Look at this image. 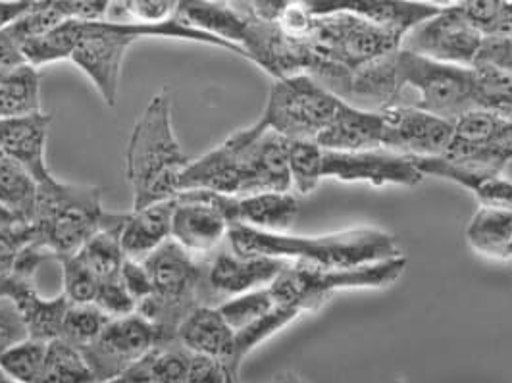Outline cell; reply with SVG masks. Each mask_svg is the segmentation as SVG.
I'll return each instance as SVG.
<instances>
[{
	"label": "cell",
	"mask_w": 512,
	"mask_h": 383,
	"mask_svg": "<svg viewBox=\"0 0 512 383\" xmlns=\"http://www.w3.org/2000/svg\"><path fill=\"white\" fill-rule=\"evenodd\" d=\"M324 149L308 141H289V172L295 195H310L322 181Z\"/></svg>",
	"instance_id": "obj_33"
},
{
	"label": "cell",
	"mask_w": 512,
	"mask_h": 383,
	"mask_svg": "<svg viewBox=\"0 0 512 383\" xmlns=\"http://www.w3.org/2000/svg\"><path fill=\"white\" fill-rule=\"evenodd\" d=\"M270 383H307L301 376H297V374H293V372H283V374H278L274 380Z\"/></svg>",
	"instance_id": "obj_48"
},
{
	"label": "cell",
	"mask_w": 512,
	"mask_h": 383,
	"mask_svg": "<svg viewBox=\"0 0 512 383\" xmlns=\"http://www.w3.org/2000/svg\"><path fill=\"white\" fill-rule=\"evenodd\" d=\"M160 345L158 333L139 314L110 320L103 333L83 349L97 383L118 382L139 360Z\"/></svg>",
	"instance_id": "obj_13"
},
{
	"label": "cell",
	"mask_w": 512,
	"mask_h": 383,
	"mask_svg": "<svg viewBox=\"0 0 512 383\" xmlns=\"http://www.w3.org/2000/svg\"><path fill=\"white\" fill-rule=\"evenodd\" d=\"M461 8L486 39H512V2L464 0Z\"/></svg>",
	"instance_id": "obj_35"
},
{
	"label": "cell",
	"mask_w": 512,
	"mask_h": 383,
	"mask_svg": "<svg viewBox=\"0 0 512 383\" xmlns=\"http://www.w3.org/2000/svg\"><path fill=\"white\" fill-rule=\"evenodd\" d=\"M189 162L174 131L170 89H162L141 112L126 147L124 172L133 210L174 199Z\"/></svg>",
	"instance_id": "obj_3"
},
{
	"label": "cell",
	"mask_w": 512,
	"mask_h": 383,
	"mask_svg": "<svg viewBox=\"0 0 512 383\" xmlns=\"http://www.w3.org/2000/svg\"><path fill=\"white\" fill-rule=\"evenodd\" d=\"M106 214L101 187L52 178L39 185L31 230L35 241L60 262L77 255L103 230Z\"/></svg>",
	"instance_id": "obj_4"
},
{
	"label": "cell",
	"mask_w": 512,
	"mask_h": 383,
	"mask_svg": "<svg viewBox=\"0 0 512 383\" xmlns=\"http://www.w3.org/2000/svg\"><path fill=\"white\" fill-rule=\"evenodd\" d=\"M14 226H20L18 220H16L4 206H0V233L10 230V228H14Z\"/></svg>",
	"instance_id": "obj_47"
},
{
	"label": "cell",
	"mask_w": 512,
	"mask_h": 383,
	"mask_svg": "<svg viewBox=\"0 0 512 383\" xmlns=\"http://www.w3.org/2000/svg\"><path fill=\"white\" fill-rule=\"evenodd\" d=\"M51 122V114L45 112L0 122V143L4 158L20 164L37 179L39 185L54 178L45 158Z\"/></svg>",
	"instance_id": "obj_20"
},
{
	"label": "cell",
	"mask_w": 512,
	"mask_h": 383,
	"mask_svg": "<svg viewBox=\"0 0 512 383\" xmlns=\"http://www.w3.org/2000/svg\"><path fill=\"white\" fill-rule=\"evenodd\" d=\"M503 176L512 181V158L507 162V166H505V170H503Z\"/></svg>",
	"instance_id": "obj_49"
},
{
	"label": "cell",
	"mask_w": 512,
	"mask_h": 383,
	"mask_svg": "<svg viewBox=\"0 0 512 383\" xmlns=\"http://www.w3.org/2000/svg\"><path fill=\"white\" fill-rule=\"evenodd\" d=\"M384 118L382 112L362 110L343 103L332 124L314 141L320 149L332 153H368L382 151Z\"/></svg>",
	"instance_id": "obj_21"
},
{
	"label": "cell",
	"mask_w": 512,
	"mask_h": 383,
	"mask_svg": "<svg viewBox=\"0 0 512 383\" xmlns=\"http://www.w3.org/2000/svg\"><path fill=\"white\" fill-rule=\"evenodd\" d=\"M422 176H434V178L449 179L468 189L480 206L487 208H505L512 210V181L505 176H487L464 170L461 166H455L447 162L445 158H424L414 160Z\"/></svg>",
	"instance_id": "obj_25"
},
{
	"label": "cell",
	"mask_w": 512,
	"mask_h": 383,
	"mask_svg": "<svg viewBox=\"0 0 512 383\" xmlns=\"http://www.w3.org/2000/svg\"><path fill=\"white\" fill-rule=\"evenodd\" d=\"M37 201V179L10 158H0V206H4L18 220V224L31 226Z\"/></svg>",
	"instance_id": "obj_28"
},
{
	"label": "cell",
	"mask_w": 512,
	"mask_h": 383,
	"mask_svg": "<svg viewBox=\"0 0 512 383\" xmlns=\"http://www.w3.org/2000/svg\"><path fill=\"white\" fill-rule=\"evenodd\" d=\"M216 308L220 310V314L224 316V320L228 322L231 330L237 333L245 330L247 326L255 324L256 320L266 316L270 310H274L276 301H274L270 289L264 287V289H256L251 293L233 297Z\"/></svg>",
	"instance_id": "obj_37"
},
{
	"label": "cell",
	"mask_w": 512,
	"mask_h": 383,
	"mask_svg": "<svg viewBox=\"0 0 512 383\" xmlns=\"http://www.w3.org/2000/svg\"><path fill=\"white\" fill-rule=\"evenodd\" d=\"M397 74L405 87L418 93L420 110H426L449 122H457L466 114L480 112L478 74L476 68L441 64L409 51L397 52Z\"/></svg>",
	"instance_id": "obj_9"
},
{
	"label": "cell",
	"mask_w": 512,
	"mask_h": 383,
	"mask_svg": "<svg viewBox=\"0 0 512 383\" xmlns=\"http://www.w3.org/2000/svg\"><path fill=\"white\" fill-rule=\"evenodd\" d=\"M29 339L26 322L12 299L0 297V357Z\"/></svg>",
	"instance_id": "obj_40"
},
{
	"label": "cell",
	"mask_w": 512,
	"mask_h": 383,
	"mask_svg": "<svg viewBox=\"0 0 512 383\" xmlns=\"http://www.w3.org/2000/svg\"><path fill=\"white\" fill-rule=\"evenodd\" d=\"M480 112L512 120V74L476 64Z\"/></svg>",
	"instance_id": "obj_34"
},
{
	"label": "cell",
	"mask_w": 512,
	"mask_h": 383,
	"mask_svg": "<svg viewBox=\"0 0 512 383\" xmlns=\"http://www.w3.org/2000/svg\"><path fill=\"white\" fill-rule=\"evenodd\" d=\"M266 129L258 118L253 126L237 129L212 151L191 160L181 178V191H210L226 197H245L256 147Z\"/></svg>",
	"instance_id": "obj_10"
},
{
	"label": "cell",
	"mask_w": 512,
	"mask_h": 383,
	"mask_svg": "<svg viewBox=\"0 0 512 383\" xmlns=\"http://www.w3.org/2000/svg\"><path fill=\"white\" fill-rule=\"evenodd\" d=\"M405 268V255L349 270H324L310 264L289 262L282 274L272 281V285H268V289L278 305L293 308L299 314H314L337 291L384 289L401 280Z\"/></svg>",
	"instance_id": "obj_6"
},
{
	"label": "cell",
	"mask_w": 512,
	"mask_h": 383,
	"mask_svg": "<svg viewBox=\"0 0 512 383\" xmlns=\"http://www.w3.org/2000/svg\"><path fill=\"white\" fill-rule=\"evenodd\" d=\"M441 158L464 170L503 176L512 158V120L489 112H472L455 122L453 139Z\"/></svg>",
	"instance_id": "obj_12"
},
{
	"label": "cell",
	"mask_w": 512,
	"mask_h": 383,
	"mask_svg": "<svg viewBox=\"0 0 512 383\" xmlns=\"http://www.w3.org/2000/svg\"><path fill=\"white\" fill-rule=\"evenodd\" d=\"M226 245L235 255L280 258L324 270H349L403 256L395 235L378 228H351L326 235H289L235 224L230 226Z\"/></svg>",
	"instance_id": "obj_2"
},
{
	"label": "cell",
	"mask_w": 512,
	"mask_h": 383,
	"mask_svg": "<svg viewBox=\"0 0 512 383\" xmlns=\"http://www.w3.org/2000/svg\"><path fill=\"white\" fill-rule=\"evenodd\" d=\"M41 110V72L24 64L0 81V122L39 114Z\"/></svg>",
	"instance_id": "obj_29"
},
{
	"label": "cell",
	"mask_w": 512,
	"mask_h": 383,
	"mask_svg": "<svg viewBox=\"0 0 512 383\" xmlns=\"http://www.w3.org/2000/svg\"><path fill=\"white\" fill-rule=\"evenodd\" d=\"M0 383H14V382H12V380H8V378H6V376H4V374H2V372H0Z\"/></svg>",
	"instance_id": "obj_50"
},
{
	"label": "cell",
	"mask_w": 512,
	"mask_h": 383,
	"mask_svg": "<svg viewBox=\"0 0 512 383\" xmlns=\"http://www.w3.org/2000/svg\"><path fill=\"white\" fill-rule=\"evenodd\" d=\"M180 2L174 0H124L110 2V22H137V24H166L178 16Z\"/></svg>",
	"instance_id": "obj_36"
},
{
	"label": "cell",
	"mask_w": 512,
	"mask_h": 383,
	"mask_svg": "<svg viewBox=\"0 0 512 383\" xmlns=\"http://www.w3.org/2000/svg\"><path fill=\"white\" fill-rule=\"evenodd\" d=\"M0 158H4V154H2V143H0Z\"/></svg>",
	"instance_id": "obj_52"
},
{
	"label": "cell",
	"mask_w": 512,
	"mask_h": 383,
	"mask_svg": "<svg viewBox=\"0 0 512 383\" xmlns=\"http://www.w3.org/2000/svg\"><path fill=\"white\" fill-rule=\"evenodd\" d=\"M110 320L112 318L95 305H70L58 339H64L79 351H83L103 333Z\"/></svg>",
	"instance_id": "obj_32"
},
{
	"label": "cell",
	"mask_w": 512,
	"mask_h": 383,
	"mask_svg": "<svg viewBox=\"0 0 512 383\" xmlns=\"http://www.w3.org/2000/svg\"><path fill=\"white\" fill-rule=\"evenodd\" d=\"M287 260L268 256H239L230 247H220L205 260L203 280V305L218 307L233 297L264 289L272 285L283 270Z\"/></svg>",
	"instance_id": "obj_14"
},
{
	"label": "cell",
	"mask_w": 512,
	"mask_h": 383,
	"mask_svg": "<svg viewBox=\"0 0 512 383\" xmlns=\"http://www.w3.org/2000/svg\"><path fill=\"white\" fill-rule=\"evenodd\" d=\"M93 305L101 308L104 314L110 316L112 320L126 318V316H131V314L137 312V303L129 297L120 276L99 283L97 299H95Z\"/></svg>",
	"instance_id": "obj_39"
},
{
	"label": "cell",
	"mask_w": 512,
	"mask_h": 383,
	"mask_svg": "<svg viewBox=\"0 0 512 383\" xmlns=\"http://www.w3.org/2000/svg\"><path fill=\"white\" fill-rule=\"evenodd\" d=\"M322 178L337 179L345 183H370L374 187L399 185L416 187L422 183V172L414 158L387 151L368 153H332L322 156Z\"/></svg>",
	"instance_id": "obj_17"
},
{
	"label": "cell",
	"mask_w": 512,
	"mask_h": 383,
	"mask_svg": "<svg viewBox=\"0 0 512 383\" xmlns=\"http://www.w3.org/2000/svg\"><path fill=\"white\" fill-rule=\"evenodd\" d=\"M403 39V35L370 24L349 12L314 16L312 27L303 39L310 51L307 74L316 62L355 74L385 56L401 51Z\"/></svg>",
	"instance_id": "obj_7"
},
{
	"label": "cell",
	"mask_w": 512,
	"mask_h": 383,
	"mask_svg": "<svg viewBox=\"0 0 512 383\" xmlns=\"http://www.w3.org/2000/svg\"><path fill=\"white\" fill-rule=\"evenodd\" d=\"M476 64L512 74V39H484V47Z\"/></svg>",
	"instance_id": "obj_44"
},
{
	"label": "cell",
	"mask_w": 512,
	"mask_h": 383,
	"mask_svg": "<svg viewBox=\"0 0 512 383\" xmlns=\"http://www.w3.org/2000/svg\"><path fill=\"white\" fill-rule=\"evenodd\" d=\"M220 208L231 226L239 224L251 230L287 233L299 216V197L287 193H258L249 197L220 195Z\"/></svg>",
	"instance_id": "obj_19"
},
{
	"label": "cell",
	"mask_w": 512,
	"mask_h": 383,
	"mask_svg": "<svg viewBox=\"0 0 512 383\" xmlns=\"http://www.w3.org/2000/svg\"><path fill=\"white\" fill-rule=\"evenodd\" d=\"M147 37L180 39L224 49L249 60L247 52L205 31L185 26L180 18L166 24H137V22H68L51 33L31 39L22 45L27 64L43 68L58 60H72L81 74L93 83L106 106H116L124 58L129 49Z\"/></svg>",
	"instance_id": "obj_1"
},
{
	"label": "cell",
	"mask_w": 512,
	"mask_h": 383,
	"mask_svg": "<svg viewBox=\"0 0 512 383\" xmlns=\"http://www.w3.org/2000/svg\"><path fill=\"white\" fill-rule=\"evenodd\" d=\"M24 64L27 62L22 45L14 39L10 29H0V81Z\"/></svg>",
	"instance_id": "obj_45"
},
{
	"label": "cell",
	"mask_w": 512,
	"mask_h": 383,
	"mask_svg": "<svg viewBox=\"0 0 512 383\" xmlns=\"http://www.w3.org/2000/svg\"><path fill=\"white\" fill-rule=\"evenodd\" d=\"M33 0H14V2H0V29L14 26L20 18H24L31 10Z\"/></svg>",
	"instance_id": "obj_46"
},
{
	"label": "cell",
	"mask_w": 512,
	"mask_h": 383,
	"mask_svg": "<svg viewBox=\"0 0 512 383\" xmlns=\"http://www.w3.org/2000/svg\"><path fill=\"white\" fill-rule=\"evenodd\" d=\"M120 280L124 283L129 297L137 303V307L139 303H143L153 295V280L145 262H135L126 258L120 270Z\"/></svg>",
	"instance_id": "obj_41"
},
{
	"label": "cell",
	"mask_w": 512,
	"mask_h": 383,
	"mask_svg": "<svg viewBox=\"0 0 512 383\" xmlns=\"http://www.w3.org/2000/svg\"><path fill=\"white\" fill-rule=\"evenodd\" d=\"M178 341L181 345L201 357L214 358L226 364L230 374L239 376L235 370V332L228 326L224 316L216 307L195 308L180 326Z\"/></svg>",
	"instance_id": "obj_23"
},
{
	"label": "cell",
	"mask_w": 512,
	"mask_h": 383,
	"mask_svg": "<svg viewBox=\"0 0 512 383\" xmlns=\"http://www.w3.org/2000/svg\"><path fill=\"white\" fill-rule=\"evenodd\" d=\"M384 118L382 151L414 160L439 158L447 153L455 124L416 106L395 104L380 110Z\"/></svg>",
	"instance_id": "obj_16"
},
{
	"label": "cell",
	"mask_w": 512,
	"mask_h": 383,
	"mask_svg": "<svg viewBox=\"0 0 512 383\" xmlns=\"http://www.w3.org/2000/svg\"><path fill=\"white\" fill-rule=\"evenodd\" d=\"M37 383H97L83 353L64 339L47 345V357Z\"/></svg>",
	"instance_id": "obj_30"
},
{
	"label": "cell",
	"mask_w": 512,
	"mask_h": 383,
	"mask_svg": "<svg viewBox=\"0 0 512 383\" xmlns=\"http://www.w3.org/2000/svg\"><path fill=\"white\" fill-rule=\"evenodd\" d=\"M228 378L230 370L224 362L191 353L185 383H228Z\"/></svg>",
	"instance_id": "obj_42"
},
{
	"label": "cell",
	"mask_w": 512,
	"mask_h": 383,
	"mask_svg": "<svg viewBox=\"0 0 512 383\" xmlns=\"http://www.w3.org/2000/svg\"><path fill=\"white\" fill-rule=\"evenodd\" d=\"M153 280V295L139 303L137 312L153 326L160 345L178 339L183 320L203 305L205 260L185 253L174 241L164 243L145 260Z\"/></svg>",
	"instance_id": "obj_5"
},
{
	"label": "cell",
	"mask_w": 512,
	"mask_h": 383,
	"mask_svg": "<svg viewBox=\"0 0 512 383\" xmlns=\"http://www.w3.org/2000/svg\"><path fill=\"white\" fill-rule=\"evenodd\" d=\"M509 260H512V243H511V249H509Z\"/></svg>",
	"instance_id": "obj_51"
},
{
	"label": "cell",
	"mask_w": 512,
	"mask_h": 383,
	"mask_svg": "<svg viewBox=\"0 0 512 383\" xmlns=\"http://www.w3.org/2000/svg\"><path fill=\"white\" fill-rule=\"evenodd\" d=\"M35 239L31 226H14L0 233V274L10 270L18 253Z\"/></svg>",
	"instance_id": "obj_43"
},
{
	"label": "cell",
	"mask_w": 512,
	"mask_h": 383,
	"mask_svg": "<svg viewBox=\"0 0 512 383\" xmlns=\"http://www.w3.org/2000/svg\"><path fill=\"white\" fill-rule=\"evenodd\" d=\"M176 199L147 206L141 210H131L124 214L120 243L124 256L135 262H145L164 243L170 241L172 214Z\"/></svg>",
	"instance_id": "obj_24"
},
{
	"label": "cell",
	"mask_w": 512,
	"mask_h": 383,
	"mask_svg": "<svg viewBox=\"0 0 512 383\" xmlns=\"http://www.w3.org/2000/svg\"><path fill=\"white\" fill-rule=\"evenodd\" d=\"M466 241L478 255L509 260L512 243V210L480 206L466 228Z\"/></svg>",
	"instance_id": "obj_26"
},
{
	"label": "cell",
	"mask_w": 512,
	"mask_h": 383,
	"mask_svg": "<svg viewBox=\"0 0 512 383\" xmlns=\"http://www.w3.org/2000/svg\"><path fill=\"white\" fill-rule=\"evenodd\" d=\"M218 193L180 191L172 214L170 241L199 260L214 255L228 239L230 222L218 205Z\"/></svg>",
	"instance_id": "obj_15"
},
{
	"label": "cell",
	"mask_w": 512,
	"mask_h": 383,
	"mask_svg": "<svg viewBox=\"0 0 512 383\" xmlns=\"http://www.w3.org/2000/svg\"><path fill=\"white\" fill-rule=\"evenodd\" d=\"M191 353L180 341L156 345L153 351L139 360L120 383H185Z\"/></svg>",
	"instance_id": "obj_27"
},
{
	"label": "cell",
	"mask_w": 512,
	"mask_h": 383,
	"mask_svg": "<svg viewBox=\"0 0 512 383\" xmlns=\"http://www.w3.org/2000/svg\"><path fill=\"white\" fill-rule=\"evenodd\" d=\"M395 383H405V382H395Z\"/></svg>",
	"instance_id": "obj_53"
},
{
	"label": "cell",
	"mask_w": 512,
	"mask_h": 383,
	"mask_svg": "<svg viewBox=\"0 0 512 383\" xmlns=\"http://www.w3.org/2000/svg\"><path fill=\"white\" fill-rule=\"evenodd\" d=\"M343 101L316 79L299 76L274 79L260 120L287 141L314 143L337 116Z\"/></svg>",
	"instance_id": "obj_8"
},
{
	"label": "cell",
	"mask_w": 512,
	"mask_h": 383,
	"mask_svg": "<svg viewBox=\"0 0 512 383\" xmlns=\"http://www.w3.org/2000/svg\"><path fill=\"white\" fill-rule=\"evenodd\" d=\"M10 274L12 276H8L6 280L2 297L12 299L16 303L26 322L29 337L37 341L58 339L66 310L70 307L66 297L58 295L54 299H43L35 289V280L20 276L14 270Z\"/></svg>",
	"instance_id": "obj_22"
},
{
	"label": "cell",
	"mask_w": 512,
	"mask_h": 383,
	"mask_svg": "<svg viewBox=\"0 0 512 383\" xmlns=\"http://www.w3.org/2000/svg\"><path fill=\"white\" fill-rule=\"evenodd\" d=\"M47 345L49 341L31 337L22 341L0 357V372L14 383H37L47 357Z\"/></svg>",
	"instance_id": "obj_31"
},
{
	"label": "cell",
	"mask_w": 512,
	"mask_h": 383,
	"mask_svg": "<svg viewBox=\"0 0 512 383\" xmlns=\"http://www.w3.org/2000/svg\"><path fill=\"white\" fill-rule=\"evenodd\" d=\"M312 16L332 12H349L370 24L391 29L403 37L414 27L439 14L443 4L434 2H403V0H305Z\"/></svg>",
	"instance_id": "obj_18"
},
{
	"label": "cell",
	"mask_w": 512,
	"mask_h": 383,
	"mask_svg": "<svg viewBox=\"0 0 512 383\" xmlns=\"http://www.w3.org/2000/svg\"><path fill=\"white\" fill-rule=\"evenodd\" d=\"M484 39L482 31L462 12L461 2H451L443 4L434 18L409 31L401 49L441 64L472 68Z\"/></svg>",
	"instance_id": "obj_11"
},
{
	"label": "cell",
	"mask_w": 512,
	"mask_h": 383,
	"mask_svg": "<svg viewBox=\"0 0 512 383\" xmlns=\"http://www.w3.org/2000/svg\"><path fill=\"white\" fill-rule=\"evenodd\" d=\"M62 295L70 305H93L99 291L97 276L76 255L60 260Z\"/></svg>",
	"instance_id": "obj_38"
}]
</instances>
